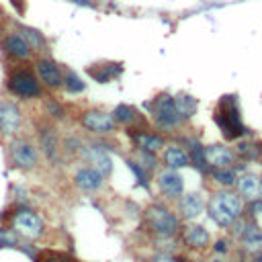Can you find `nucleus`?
Returning a JSON list of instances; mask_svg holds the SVG:
<instances>
[{
    "instance_id": "nucleus-34",
    "label": "nucleus",
    "mask_w": 262,
    "mask_h": 262,
    "mask_svg": "<svg viewBox=\"0 0 262 262\" xmlns=\"http://www.w3.org/2000/svg\"><path fill=\"white\" fill-rule=\"evenodd\" d=\"M254 213H260V215H262V201H256V203H254Z\"/></svg>"
},
{
    "instance_id": "nucleus-18",
    "label": "nucleus",
    "mask_w": 262,
    "mask_h": 262,
    "mask_svg": "<svg viewBox=\"0 0 262 262\" xmlns=\"http://www.w3.org/2000/svg\"><path fill=\"white\" fill-rule=\"evenodd\" d=\"M238 190H240L242 196H246V199H256V196L260 194L258 176H254V174H244V176L238 180Z\"/></svg>"
},
{
    "instance_id": "nucleus-30",
    "label": "nucleus",
    "mask_w": 262,
    "mask_h": 262,
    "mask_svg": "<svg viewBox=\"0 0 262 262\" xmlns=\"http://www.w3.org/2000/svg\"><path fill=\"white\" fill-rule=\"evenodd\" d=\"M142 158H144V162H146V166H148V168H152V166L156 164V158L152 156V154H148V150H144V152H142Z\"/></svg>"
},
{
    "instance_id": "nucleus-26",
    "label": "nucleus",
    "mask_w": 262,
    "mask_h": 262,
    "mask_svg": "<svg viewBox=\"0 0 262 262\" xmlns=\"http://www.w3.org/2000/svg\"><path fill=\"white\" fill-rule=\"evenodd\" d=\"M115 119L117 121H121V123H131V121H136V111L131 108L129 104H119L117 108H115Z\"/></svg>"
},
{
    "instance_id": "nucleus-9",
    "label": "nucleus",
    "mask_w": 262,
    "mask_h": 262,
    "mask_svg": "<svg viewBox=\"0 0 262 262\" xmlns=\"http://www.w3.org/2000/svg\"><path fill=\"white\" fill-rule=\"evenodd\" d=\"M156 121L160 127H174L180 117L176 113V106H174V100L170 96H160L158 102H156Z\"/></svg>"
},
{
    "instance_id": "nucleus-35",
    "label": "nucleus",
    "mask_w": 262,
    "mask_h": 262,
    "mask_svg": "<svg viewBox=\"0 0 262 262\" xmlns=\"http://www.w3.org/2000/svg\"><path fill=\"white\" fill-rule=\"evenodd\" d=\"M258 262H262V254H260V256H258Z\"/></svg>"
},
{
    "instance_id": "nucleus-22",
    "label": "nucleus",
    "mask_w": 262,
    "mask_h": 262,
    "mask_svg": "<svg viewBox=\"0 0 262 262\" xmlns=\"http://www.w3.org/2000/svg\"><path fill=\"white\" fill-rule=\"evenodd\" d=\"M136 142L140 144V148H144V150H148V152H154V150H158V148L164 146L162 138L150 136V134H138V136H136Z\"/></svg>"
},
{
    "instance_id": "nucleus-16",
    "label": "nucleus",
    "mask_w": 262,
    "mask_h": 262,
    "mask_svg": "<svg viewBox=\"0 0 262 262\" xmlns=\"http://www.w3.org/2000/svg\"><path fill=\"white\" fill-rule=\"evenodd\" d=\"M76 184L82 188V190H96L100 184H102V176L92 170V168H82L76 172V176H74Z\"/></svg>"
},
{
    "instance_id": "nucleus-5",
    "label": "nucleus",
    "mask_w": 262,
    "mask_h": 262,
    "mask_svg": "<svg viewBox=\"0 0 262 262\" xmlns=\"http://www.w3.org/2000/svg\"><path fill=\"white\" fill-rule=\"evenodd\" d=\"M148 224L154 228L160 236H172L174 232L178 230V222H176V217H174L168 209H164V207H152V209H148Z\"/></svg>"
},
{
    "instance_id": "nucleus-8",
    "label": "nucleus",
    "mask_w": 262,
    "mask_h": 262,
    "mask_svg": "<svg viewBox=\"0 0 262 262\" xmlns=\"http://www.w3.org/2000/svg\"><path fill=\"white\" fill-rule=\"evenodd\" d=\"M37 76L43 84L50 86V88H58V86L64 84V76H62L60 66L54 60H48V58H41L37 62Z\"/></svg>"
},
{
    "instance_id": "nucleus-24",
    "label": "nucleus",
    "mask_w": 262,
    "mask_h": 262,
    "mask_svg": "<svg viewBox=\"0 0 262 262\" xmlns=\"http://www.w3.org/2000/svg\"><path fill=\"white\" fill-rule=\"evenodd\" d=\"M242 238H244V244H246V246H250V248L262 246V232H260L256 226H248Z\"/></svg>"
},
{
    "instance_id": "nucleus-6",
    "label": "nucleus",
    "mask_w": 262,
    "mask_h": 262,
    "mask_svg": "<svg viewBox=\"0 0 262 262\" xmlns=\"http://www.w3.org/2000/svg\"><path fill=\"white\" fill-rule=\"evenodd\" d=\"M10 158L18 168L31 170L37 166V150L33 148V144L25 142V140H14L10 144Z\"/></svg>"
},
{
    "instance_id": "nucleus-3",
    "label": "nucleus",
    "mask_w": 262,
    "mask_h": 262,
    "mask_svg": "<svg viewBox=\"0 0 262 262\" xmlns=\"http://www.w3.org/2000/svg\"><path fill=\"white\" fill-rule=\"evenodd\" d=\"M215 121H217V125L222 127L224 136L228 140H236L240 136H244V125H242V121H240L234 96H226V100H224V104L220 108V113H217Z\"/></svg>"
},
{
    "instance_id": "nucleus-15",
    "label": "nucleus",
    "mask_w": 262,
    "mask_h": 262,
    "mask_svg": "<svg viewBox=\"0 0 262 262\" xmlns=\"http://www.w3.org/2000/svg\"><path fill=\"white\" fill-rule=\"evenodd\" d=\"M160 188L168 196H180L182 188H184V182L174 170H166V172L160 174Z\"/></svg>"
},
{
    "instance_id": "nucleus-4",
    "label": "nucleus",
    "mask_w": 262,
    "mask_h": 262,
    "mask_svg": "<svg viewBox=\"0 0 262 262\" xmlns=\"http://www.w3.org/2000/svg\"><path fill=\"white\" fill-rule=\"evenodd\" d=\"M12 230L20 236L35 240L43 234V222L37 213L29 211V209H20L12 215Z\"/></svg>"
},
{
    "instance_id": "nucleus-2",
    "label": "nucleus",
    "mask_w": 262,
    "mask_h": 262,
    "mask_svg": "<svg viewBox=\"0 0 262 262\" xmlns=\"http://www.w3.org/2000/svg\"><path fill=\"white\" fill-rule=\"evenodd\" d=\"M8 90L20 98H37L41 96V86H39V80L37 76L27 70V68H16L10 72L8 76Z\"/></svg>"
},
{
    "instance_id": "nucleus-13",
    "label": "nucleus",
    "mask_w": 262,
    "mask_h": 262,
    "mask_svg": "<svg viewBox=\"0 0 262 262\" xmlns=\"http://www.w3.org/2000/svg\"><path fill=\"white\" fill-rule=\"evenodd\" d=\"M203 158L209 166L224 168L234 160V152L230 148H224V146H209V148L203 150Z\"/></svg>"
},
{
    "instance_id": "nucleus-21",
    "label": "nucleus",
    "mask_w": 262,
    "mask_h": 262,
    "mask_svg": "<svg viewBox=\"0 0 262 262\" xmlns=\"http://www.w3.org/2000/svg\"><path fill=\"white\" fill-rule=\"evenodd\" d=\"M39 140H41V148L46 152V156L50 158H56V150H58V138L52 129H43L39 134Z\"/></svg>"
},
{
    "instance_id": "nucleus-28",
    "label": "nucleus",
    "mask_w": 262,
    "mask_h": 262,
    "mask_svg": "<svg viewBox=\"0 0 262 262\" xmlns=\"http://www.w3.org/2000/svg\"><path fill=\"white\" fill-rule=\"evenodd\" d=\"M213 176H215L217 182H222V184H226V186H232V184L236 182V176H234L232 170H217Z\"/></svg>"
},
{
    "instance_id": "nucleus-14",
    "label": "nucleus",
    "mask_w": 262,
    "mask_h": 262,
    "mask_svg": "<svg viewBox=\"0 0 262 262\" xmlns=\"http://www.w3.org/2000/svg\"><path fill=\"white\" fill-rule=\"evenodd\" d=\"M205 209V201H203V194L199 192H188L182 196L180 201V211L186 220H192V217H199Z\"/></svg>"
},
{
    "instance_id": "nucleus-32",
    "label": "nucleus",
    "mask_w": 262,
    "mask_h": 262,
    "mask_svg": "<svg viewBox=\"0 0 262 262\" xmlns=\"http://www.w3.org/2000/svg\"><path fill=\"white\" fill-rule=\"evenodd\" d=\"M46 262H68V260H66L64 256H58V254H52V256H50V258L46 260Z\"/></svg>"
},
{
    "instance_id": "nucleus-27",
    "label": "nucleus",
    "mask_w": 262,
    "mask_h": 262,
    "mask_svg": "<svg viewBox=\"0 0 262 262\" xmlns=\"http://www.w3.org/2000/svg\"><path fill=\"white\" fill-rule=\"evenodd\" d=\"M64 82H66V88H68L70 92H82V90H84V82H82L74 72H68V74H66Z\"/></svg>"
},
{
    "instance_id": "nucleus-11",
    "label": "nucleus",
    "mask_w": 262,
    "mask_h": 262,
    "mask_svg": "<svg viewBox=\"0 0 262 262\" xmlns=\"http://www.w3.org/2000/svg\"><path fill=\"white\" fill-rule=\"evenodd\" d=\"M2 48H4V52H6L8 56H12V58H16V60H29V58L33 56L31 46H29V43H27L23 37H20L18 33L6 35V37L2 39Z\"/></svg>"
},
{
    "instance_id": "nucleus-33",
    "label": "nucleus",
    "mask_w": 262,
    "mask_h": 262,
    "mask_svg": "<svg viewBox=\"0 0 262 262\" xmlns=\"http://www.w3.org/2000/svg\"><path fill=\"white\" fill-rule=\"evenodd\" d=\"M215 250H217V252H226V250H228V248H226V242H217V244H215Z\"/></svg>"
},
{
    "instance_id": "nucleus-10",
    "label": "nucleus",
    "mask_w": 262,
    "mask_h": 262,
    "mask_svg": "<svg viewBox=\"0 0 262 262\" xmlns=\"http://www.w3.org/2000/svg\"><path fill=\"white\" fill-rule=\"evenodd\" d=\"M82 125L86 129H90L94 131V134H108L113 127H115V121L111 115H106L102 111H88V113H84L82 115Z\"/></svg>"
},
{
    "instance_id": "nucleus-7",
    "label": "nucleus",
    "mask_w": 262,
    "mask_h": 262,
    "mask_svg": "<svg viewBox=\"0 0 262 262\" xmlns=\"http://www.w3.org/2000/svg\"><path fill=\"white\" fill-rule=\"evenodd\" d=\"M20 121H23V115H20V108L14 102L10 100L0 102V134L2 136L16 134V129L20 127Z\"/></svg>"
},
{
    "instance_id": "nucleus-25",
    "label": "nucleus",
    "mask_w": 262,
    "mask_h": 262,
    "mask_svg": "<svg viewBox=\"0 0 262 262\" xmlns=\"http://www.w3.org/2000/svg\"><path fill=\"white\" fill-rule=\"evenodd\" d=\"M18 244V234L12 228H0V248H12Z\"/></svg>"
},
{
    "instance_id": "nucleus-23",
    "label": "nucleus",
    "mask_w": 262,
    "mask_h": 262,
    "mask_svg": "<svg viewBox=\"0 0 262 262\" xmlns=\"http://www.w3.org/2000/svg\"><path fill=\"white\" fill-rule=\"evenodd\" d=\"M20 37H23L29 46H31V50H41L43 46H46V41H43V37H41V33H37L35 29H20Z\"/></svg>"
},
{
    "instance_id": "nucleus-17",
    "label": "nucleus",
    "mask_w": 262,
    "mask_h": 262,
    "mask_svg": "<svg viewBox=\"0 0 262 262\" xmlns=\"http://www.w3.org/2000/svg\"><path fill=\"white\" fill-rule=\"evenodd\" d=\"M174 100V106H176V113H178V117H182V119H190L194 113H196V98H192L190 94H184V92H180L176 98H172Z\"/></svg>"
},
{
    "instance_id": "nucleus-1",
    "label": "nucleus",
    "mask_w": 262,
    "mask_h": 262,
    "mask_svg": "<svg viewBox=\"0 0 262 262\" xmlns=\"http://www.w3.org/2000/svg\"><path fill=\"white\" fill-rule=\"evenodd\" d=\"M240 211H242V201L240 196L232 194V192H217L213 194V199L209 203V215L215 224H220L222 228H228L232 226Z\"/></svg>"
},
{
    "instance_id": "nucleus-12",
    "label": "nucleus",
    "mask_w": 262,
    "mask_h": 262,
    "mask_svg": "<svg viewBox=\"0 0 262 262\" xmlns=\"http://www.w3.org/2000/svg\"><path fill=\"white\" fill-rule=\"evenodd\" d=\"M84 158L94 166L92 170H96L100 176H104V174L111 172V158L104 154L100 146H88V148H84Z\"/></svg>"
},
{
    "instance_id": "nucleus-19",
    "label": "nucleus",
    "mask_w": 262,
    "mask_h": 262,
    "mask_svg": "<svg viewBox=\"0 0 262 262\" xmlns=\"http://www.w3.org/2000/svg\"><path fill=\"white\" fill-rule=\"evenodd\" d=\"M184 242L192 248H203L207 242H209V234L205 232V228L201 226H190L186 232H184Z\"/></svg>"
},
{
    "instance_id": "nucleus-29",
    "label": "nucleus",
    "mask_w": 262,
    "mask_h": 262,
    "mask_svg": "<svg viewBox=\"0 0 262 262\" xmlns=\"http://www.w3.org/2000/svg\"><path fill=\"white\" fill-rule=\"evenodd\" d=\"M129 168H131V172H134L136 176H138V182H140L142 186H148V184H146V174H144V170H142L136 162H129Z\"/></svg>"
},
{
    "instance_id": "nucleus-20",
    "label": "nucleus",
    "mask_w": 262,
    "mask_h": 262,
    "mask_svg": "<svg viewBox=\"0 0 262 262\" xmlns=\"http://www.w3.org/2000/svg\"><path fill=\"white\" fill-rule=\"evenodd\" d=\"M164 160L170 168H182L188 164V156H186V152L182 148H176V146H172L166 150V154H164Z\"/></svg>"
},
{
    "instance_id": "nucleus-31",
    "label": "nucleus",
    "mask_w": 262,
    "mask_h": 262,
    "mask_svg": "<svg viewBox=\"0 0 262 262\" xmlns=\"http://www.w3.org/2000/svg\"><path fill=\"white\" fill-rule=\"evenodd\" d=\"M154 262H178V260H174V258L166 256V254H160V256H156V258H154Z\"/></svg>"
}]
</instances>
